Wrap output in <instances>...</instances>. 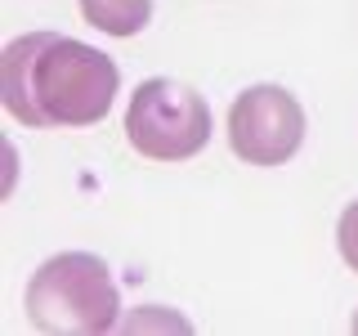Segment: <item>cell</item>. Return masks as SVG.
<instances>
[{
	"label": "cell",
	"instance_id": "1",
	"mask_svg": "<svg viewBox=\"0 0 358 336\" xmlns=\"http://www.w3.org/2000/svg\"><path fill=\"white\" fill-rule=\"evenodd\" d=\"M121 67L59 31L14 36L0 54V104L31 130H85L112 112Z\"/></svg>",
	"mask_w": 358,
	"mask_h": 336
},
{
	"label": "cell",
	"instance_id": "2",
	"mask_svg": "<svg viewBox=\"0 0 358 336\" xmlns=\"http://www.w3.org/2000/svg\"><path fill=\"white\" fill-rule=\"evenodd\" d=\"M121 291L108 260L90 251L50 255L27 283V323L54 336H99L117 328Z\"/></svg>",
	"mask_w": 358,
	"mask_h": 336
},
{
	"label": "cell",
	"instance_id": "3",
	"mask_svg": "<svg viewBox=\"0 0 358 336\" xmlns=\"http://www.w3.org/2000/svg\"><path fill=\"white\" fill-rule=\"evenodd\" d=\"M126 139L148 162H188L210 144V108L171 76L139 81L126 108Z\"/></svg>",
	"mask_w": 358,
	"mask_h": 336
},
{
	"label": "cell",
	"instance_id": "4",
	"mask_svg": "<svg viewBox=\"0 0 358 336\" xmlns=\"http://www.w3.org/2000/svg\"><path fill=\"white\" fill-rule=\"evenodd\" d=\"M229 144L251 166H282L305 144V108L282 85H251L229 108Z\"/></svg>",
	"mask_w": 358,
	"mask_h": 336
},
{
	"label": "cell",
	"instance_id": "5",
	"mask_svg": "<svg viewBox=\"0 0 358 336\" xmlns=\"http://www.w3.org/2000/svg\"><path fill=\"white\" fill-rule=\"evenodd\" d=\"M81 14L94 31H108V36H139L152 18V0H81Z\"/></svg>",
	"mask_w": 358,
	"mask_h": 336
},
{
	"label": "cell",
	"instance_id": "6",
	"mask_svg": "<svg viewBox=\"0 0 358 336\" xmlns=\"http://www.w3.org/2000/svg\"><path fill=\"white\" fill-rule=\"evenodd\" d=\"M336 246H341L345 265L358 274V202H350V206L341 211V224H336Z\"/></svg>",
	"mask_w": 358,
	"mask_h": 336
},
{
	"label": "cell",
	"instance_id": "7",
	"mask_svg": "<svg viewBox=\"0 0 358 336\" xmlns=\"http://www.w3.org/2000/svg\"><path fill=\"white\" fill-rule=\"evenodd\" d=\"M350 328H354V332H358V314H354V323H350Z\"/></svg>",
	"mask_w": 358,
	"mask_h": 336
}]
</instances>
